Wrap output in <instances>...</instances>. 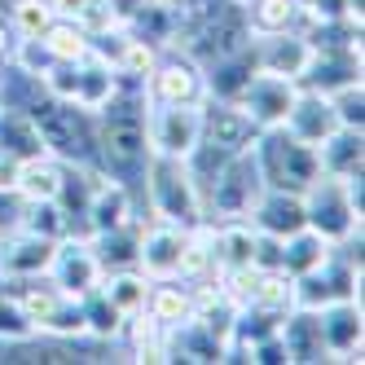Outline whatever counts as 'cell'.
<instances>
[{"instance_id": "1", "label": "cell", "mask_w": 365, "mask_h": 365, "mask_svg": "<svg viewBox=\"0 0 365 365\" xmlns=\"http://www.w3.org/2000/svg\"><path fill=\"white\" fill-rule=\"evenodd\" d=\"M141 141H145V123H141V115H110L106 150H110L115 163H137V159H141Z\"/></svg>"}, {"instance_id": "2", "label": "cell", "mask_w": 365, "mask_h": 365, "mask_svg": "<svg viewBox=\"0 0 365 365\" xmlns=\"http://www.w3.org/2000/svg\"><path fill=\"white\" fill-rule=\"evenodd\" d=\"M40 123H44V137L53 141L58 150H66V154H80L84 150V133H80V123H75L71 110H44Z\"/></svg>"}, {"instance_id": "3", "label": "cell", "mask_w": 365, "mask_h": 365, "mask_svg": "<svg viewBox=\"0 0 365 365\" xmlns=\"http://www.w3.org/2000/svg\"><path fill=\"white\" fill-rule=\"evenodd\" d=\"M247 141H251V119L238 115V110H216V119H212V145L242 150Z\"/></svg>"}, {"instance_id": "4", "label": "cell", "mask_w": 365, "mask_h": 365, "mask_svg": "<svg viewBox=\"0 0 365 365\" xmlns=\"http://www.w3.org/2000/svg\"><path fill=\"white\" fill-rule=\"evenodd\" d=\"M247 101L255 106V115L264 119H277V115H291V93H286V84L277 80H259L247 88Z\"/></svg>"}, {"instance_id": "5", "label": "cell", "mask_w": 365, "mask_h": 365, "mask_svg": "<svg viewBox=\"0 0 365 365\" xmlns=\"http://www.w3.org/2000/svg\"><path fill=\"white\" fill-rule=\"evenodd\" d=\"M194 137H198V115H194V110H172L168 123H163L159 145L172 150V154H180V150H190V145H194Z\"/></svg>"}, {"instance_id": "6", "label": "cell", "mask_w": 365, "mask_h": 365, "mask_svg": "<svg viewBox=\"0 0 365 365\" xmlns=\"http://www.w3.org/2000/svg\"><path fill=\"white\" fill-rule=\"evenodd\" d=\"M22 176V190H27L31 198H58V190H62V176H58V168L53 163H27L18 172Z\"/></svg>"}, {"instance_id": "7", "label": "cell", "mask_w": 365, "mask_h": 365, "mask_svg": "<svg viewBox=\"0 0 365 365\" xmlns=\"http://www.w3.org/2000/svg\"><path fill=\"white\" fill-rule=\"evenodd\" d=\"M176 259H180V238L176 233H154V238L145 242V269H154V273H172L176 269Z\"/></svg>"}, {"instance_id": "8", "label": "cell", "mask_w": 365, "mask_h": 365, "mask_svg": "<svg viewBox=\"0 0 365 365\" xmlns=\"http://www.w3.org/2000/svg\"><path fill=\"white\" fill-rule=\"evenodd\" d=\"M247 168H233L220 185H216V202L220 207H229V212H238V207H247Z\"/></svg>"}, {"instance_id": "9", "label": "cell", "mask_w": 365, "mask_h": 365, "mask_svg": "<svg viewBox=\"0 0 365 365\" xmlns=\"http://www.w3.org/2000/svg\"><path fill=\"white\" fill-rule=\"evenodd\" d=\"M48 48H53L58 58H80L84 53V36L75 27H53L48 31Z\"/></svg>"}, {"instance_id": "10", "label": "cell", "mask_w": 365, "mask_h": 365, "mask_svg": "<svg viewBox=\"0 0 365 365\" xmlns=\"http://www.w3.org/2000/svg\"><path fill=\"white\" fill-rule=\"evenodd\" d=\"M159 88H163V97L180 101V97H190V93H194V75H190L185 66H168V71H163V80H159Z\"/></svg>"}, {"instance_id": "11", "label": "cell", "mask_w": 365, "mask_h": 365, "mask_svg": "<svg viewBox=\"0 0 365 365\" xmlns=\"http://www.w3.org/2000/svg\"><path fill=\"white\" fill-rule=\"evenodd\" d=\"M18 27L27 31V36L48 31V9L40 5V0H22V5H18Z\"/></svg>"}, {"instance_id": "12", "label": "cell", "mask_w": 365, "mask_h": 365, "mask_svg": "<svg viewBox=\"0 0 365 365\" xmlns=\"http://www.w3.org/2000/svg\"><path fill=\"white\" fill-rule=\"evenodd\" d=\"M9 269H36V264H48V247L40 242H27V247H14V255H5Z\"/></svg>"}, {"instance_id": "13", "label": "cell", "mask_w": 365, "mask_h": 365, "mask_svg": "<svg viewBox=\"0 0 365 365\" xmlns=\"http://www.w3.org/2000/svg\"><path fill=\"white\" fill-rule=\"evenodd\" d=\"M269 225H273V229H286V233H291V229H299V225H304V212H299L295 202H282V198H277V202L269 207Z\"/></svg>"}, {"instance_id": "14", "label": "cell", "mask_w": 365, "mask_h": 365, "mask_svg": "<svg viewBox=\"0 0 365 365\" xmlns=\"http://www.w3.org/2000/svg\"><path fill=\"white\" fill-rule=\"evenodd\" d=\"M88 277H93V259H88V255L66 259V286H71V291H84Z\"/></svg>"}, {"instance_id": "15", "label": "cell", "mask_w": 365, "mask_h": 365, "mask_svg": "<svg viewBox=\"0 0 365 365\" xmlns=\"http://www.w3.org/2000/svg\"><path fill=\"white\" fill-rule=\"evenodd\" d=\"M291 18V0H259V22L264 27H286Z\"/></svg>"}, {"instance_id": "16", "label": "cell", "mask_w": 365, "mask_h": 365, "mask_svg": "<svg viewBox=\"0 0 365 365\" xmlns=\"http://www.w3.org/2000/svg\"><path fill=\"white\" fill-rule=\"evenodd\" d=\"M141 295H145V291H141V282H133V277L115 282V304H119V308H133V304H137Z\"/></svg>"}, {"instance_id": "17", "label": "cell", "mask_w": 365, "mask_h": 365, "mask_svg": "<svg viewBox=\"0 0 365 365\" xmlns=\"http://www.w3.org/2000/svg\"><path fill=\"white\" fill-rule=\"evenodd\" d=\"M330 330L339 334V344H344V348H348V344H352V339L361 334V326H352V312H339V317L330 322Z\"/></svg>"}, {"instance_id": "18", "label": "cell", "mask_w": 365, "mask_h": 365, "mask_svg": "<svg viewBox=\"0 0 365 365\" xmlns=\"http://www.w3.org/2000/svg\"><path fill=\"white\" fill-rule=\"evenodd\" d=\"M176 312H185V299L172 295V291H163V295H159V317L168 322V317H176Z\"/></svg>"}, {"instance_id": "19", "label": "cell", "mask_w": 365, "mask_h": 365, "mask_svg": "<svg viewBox=\"0 0 365 365\" xmlns=\"http://www.w3.org/2000/svg\"><path fill=\"white\" fill-rule=\"evenodd\" d=\"M0 330H5V334H22L27 326H22V317H18L14 308H0Z\"/></svg>"}, {"instance_id": "20", "label": "cell", "mask_w": 365, "mask_h": 365, "mask_svg": "<svg viewBox=\"0 0 365 365\" xmlns=\"http://www.w3.org/2000/svg\"><path fill=\"white\" fill-rule=\"evenodd\" d=\"M18 172H22V168H18L14 159L0 163V190H5V185H18Z\"/></svg>"}, {"instance_id": "21", "label": "cell", "mask_w": 365, "mask_h": 365, "mask_svg": "<svg viewBox=\"0 0 365 365\" xmlns=\"http://www.w3.org/2000/svg\"><path fill=\"white\" fill-rule=\"evenodd\" d=\"M84 5H88V0H62V9H66V14H84Z\"/></svg>"}]
</instances>
